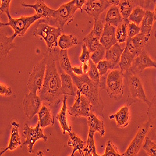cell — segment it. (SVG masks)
<instances>
[{"label":"cell","instance_id":"cell-50","mask_svg":"<svg viewBox=\"0 0 156 156\" xmlns=\"http://www.w3.org/2000/svg\"><path fill=\"white\" fill-rule=\"evenodd\" d=\"M83 64L82 65V67H83V70L84 74H87L89 69V61L88 62H86Z\"/></svg>","mask_w":156,"mask_h":156},{"label":"cell","instance_id":"cell-32","mask_svg":"<svg viewBox=\"0 0 156 156\" xmlns=\"http://www.w3.org/2000/svg\"><path fill=\"white\" fill-rule=\"evenodd\" d=\"M96 132L89 130L88 137L86 142L85 147L83 150L84 156H98L94 143V134Z\"/></svg>","mask_w":156,"mask_h":156},{"label":"cell","instance_id":"cell-2","mask_svg":"<svg viewBox=\"0 0 156 156\" xmlns=\"http://www.w3.org/2000/svg\"><path fill=\"white\" fill-rule=\"evenodd\" d=\"M74 84L80 93L84 95L91 103L92 112L102 118L104 115V103L102 100L100 90L106 88V85L93 81L87 74L77 76L74 73L71 74Z\"/></svg>","mask_w":156,"mask_h":156},{"label":"cell","instance_id":"cell-13","mask_svg":"<svg viewBox=\"0 0 156 156\" xmlns=\"http://www.w3.org/2000/svg\"><path fill=\"white\" fill-rule=\"evenodd\" d=\"M42 100L40 96H37L36 93L30 92L26 94L23 101L24 112L29 119H32L38 113L41 108Z\"/></svg>","mask_w":156,"mask_h":156},{"label":"cell","instance_id":"cell-37","mask_svg":"<svg viewBox=\"0 0 156 156\" xmlns=\"http://www.w3.org/2000/svg\"><path fill=\"white\" fill-rule=\"evenodd\" d=\"M146 11H145L140 6H137L134 8L128 18V21L139 26L143 18H144V16L146 14Z\"/></svg>","mask_w":156,"mask_h":156},{"label":"cell","instance_id":"cell-38","mask_svg":"<svg viewBox=\"0 0 156 156\" xmlns=\"http://www.w3.org/2000/svg\"><path fill=\"white\" fill-rule=\"evenodd\" d=\"M87 74L88 75L90 79L93 81L106 85V84H104L101 81V76L97 68V65L90 59L89 60V69Z\"/></svg>","mask_w":156,"mask_h":156},{"label":"cell","instance_id":"cell-49","mask_svg":"<svg viewBox=\"0 0 156 156\" xmlns=\"http://www.w3.org/2000/svg\"><path fill=\"white\" fill-rule=\"evenodd\" d=\"M72 71H73V73L75 75H77V76H81L82 74H84L82 66L73 67Z\"/></svg>","mask_w":156,"mask_h":156},{"label":"cell","instance_id":"cell-40","mask_svg":"<svg viewBox=\"0 0 156 156\" xmlns=\"http://www.w3.org/2000/svg\"><path fill=\"white\" fill-rule=\"evenodd\" d=\"M106 53V49L101 44L98 48V49L91 53V55H90V59H91L95 64H97L99 62L103 60L104 58H105Z\"/></svg>","mask_w":156,"mask_h":156},{"label":"cell","instance_id":"cell-7","mask_svg":"<svg viewBox=\"0 0 156 156\" xmlns=\"http://www.w3.org/2000/svg\"><path fill=\"white\" fill-rule=\"evenodd\" d=\"M8 18V22L6 23H2L0 25L2 27H9L14 31L13 36L23 37L31 26L37 21L41 19V16L35 14L31 16H22L19 18L15 19L12 18L10 13L6 15Z\"/></svg>","mask_w":156,"mask_h":156},{"label":"cell","instance_id":"cell-24","mask_svg":"<svg viewBox=\"0 0 156 156\" xmlns=\"http://www.w3.org/2000/svg\"><path fill=\"white\" fill-rule=\"evenodd\" d=\"M61 91L64 96H75L76 93L73 86L74 83L71 75L62 72L61 73Z\"/></svg>","mask_w":156,"mask_h":156},{"label":"cell","instance_id":"cell-33","mask_svg":"<svg viewBox=\"0 0 156 156\" xmlns=\"http://www.w3.org/2000/svg\"><path fill=\"white\" fill-rule=\"evenodd\" d=\"M149 37H150L147 36L145 34L142 33L140 32L134 37L132 38H129V39L131 40L133 46L134 47L137 54L139 55L144 49V47L146 43L148 42Z\"/></svg>","mask_w":156,"mask_h":156},{"label":"cell","instance_id":"cell-1","mask_svg":"<svg viewBox=\"0 0 156 156\" xmlns=\"http://www.w3.org/2000/svg\"><path fill=\"white\" fill-rule=\"evenodd\" d=\"M53 52H48L46 56V68L43 84L39 96L42 101L56 105L63 95L61 91V79L59 74Z\"/></svg>","mask_w":156,"mask_h":156},{"label":"cell","instance_id":"cell-14","mask_svg":"<svg viewBox=\"0 0 156 156\" xmlns=\"http://www.w3.org/2000/svg\"><path fill=\"white\" fill-rule=\"evenodd\" d=\"M108 0H86L83 10L94 20L99 18L101 14L111 6Z\"/></svg>","mask_w":156,"mask_h":156},{"label":"cell","instance_id":"cell-35","mask_svg":"<svg viewBox=\"0 0 156 156\" xmlns=\"http://www.w3.org/2000/svg\"><path fill=\"white\" fill-rule=\"evenodd\" d=\"M118 6L124 20H128L134 8L133 0H121Z\"/></svg>","mask_w":156,"mask_h":156},{"label":"cell","instance_id":"cell-26","mask_svg":"<svg viewBox=\"0 0 156 156\" xmlns=\"http://www.w3.org/2000/svg\"><path fill=\"white\" fill-rule=\"evenodd\" d=\"M148 122L150 125V137L153 140H156V99L151 101V104L148 106L147 110Z\"/></svg>","mask_w":156,"mask_h":156},{"label":"cell","instance_id":"cell-51","mask_svg":"<svg viewBox=\"0 0 156 156\" xmlns=\"http://www.w3.org/2000/svg\"><path fill=\"white\" fill-rule=\"evenodd\" d=\"M111 5L114 6H118L121 0H108Z\"/></svg>","mask_w":156,"mask_h":156},{"label":"cell","instance_id":"cell-25","mask_svg":"<svg viewBox=\"0 0 156 156\" xmlns=\"http://www.w3.org/2000/svg\"><path fill=\"white\" fill-rule=\"evenodd\" d=\"M39 123L42 128L48 126H53L55 121L51 109L46 106H42L38 113Z\"/></svg>","mask_w":156,"mask_h":156},{"label":"cell","instance_id":"cell-48","mask_svg":"<svg viewBox=\"0 0 156 156\" xmlns=\"http://www.w3.org/2000/svg\"><path fill=\"white\" fill-rule=\"evenodd\" d=\"M74 4L78 9L81 10V12L83 11V6L85 5L86 0H74Z\"/></svg>","mask_w":156,"mask_h":156},{"label":"cell","instance_id":"cell-12","mask_svg":"<svg viewBox=\"0 0 156 156\" xmlns=\"http://www.w3.org/2000/svg\"><path fill=\"white\" fill-rule=\"evenodd\" d=\"M156 68V62L151 59L147 52L144 49L135 57L131 68L127 73L138 75L146 68Z\"/></svg>","mask_w":156,"mask_h":156},{"label":"cell","instance_id":"cell-44","mask_svg":"<svg viewBox=\"0 0 156 156\" xmlns=\"http://www.w3.org/2000/svg\"><path fill=\"white\" fill-rule=\"evenodd\" d=\"M127 38H132L140 33V28L139 25L129 22L127 24Z\"/></svg>","mask_w":156,"mask_h":156},{"label":"cell","instance_id":"cell-16","mask_svg":"<svg viewBox=\"0 0 156 156\" xmlns=\"http://www.w3.org/2000/svg\"><path fill=\"white\" fill-rule=\"evenodd\" d=\"M116 28L108 23L105 24L102 34L100 38V43L106 50L118 43L115 36Z\"/></svg>","mask_w":156,"mask_h":156},{"label":"cell","instance_id":"cell-10","mask_svg":"<svg viewBox=\"0 0 156 156\" xmlns=\"http://www.w3.org/2000/svg\"><path fill=\"white\" fill-rule=\"evenodd\" d=\"M23 135L25 138V142L23 143L24 145L28 146V152L33 153V147L36 141L39 139H43L45 142L48 140V137L43 133V128L41 127L40 123L37 122L36 127H31L28 124L26 123L24 125Z\"/></svg>","mask_w":156,"mask_h":156},{"label":"cell","instance_id":"cell-18","mask_svg":"<svg viewBox=\"0 0 156 156\" xmlns=\"http://www.w3.org/2000/svg\"><path fill=\"white\" fill-rule=\"evenodd\" d=\"M15 38L13 35L7 36L6 34L1 31L0 35V55L1 60L5 58L11 49L16 48V44L15 43Z\"/></svg>","mask_w":156,"mask_h":156},{"label":"cell","instance_id":"cell-4","mask_svg":"<svg viewBox=\"0 0 156 156\" xmlns=\"http://www.w3.org/2000/svg\"><path fill=\"white\" fill-rule=\"evenodd\" d=\"M37 21V27L33 31V36L43 39L47 45L48 52L55 51L58 46V39L63 30L45 23Z\"/></svg>","mask_w":156,"mask_h":156},{"label":"cell","instance_id":"cell-36","mask_svg":"<svg viewBox=\"0 0 156 156\" xmlns=\"http://www.w3.org/2000/svg\"><path fill=\"white\" fill-rule=\"evenodd\" d=\"M129 21L128 20H124V21L122 24L119 25L116 28L115 36L116 40L118 43L121 44L126 42L127 40V24Z\"/></svg>","mask_w":156,"mask_h":156},{"label":"cell","instance_id":"cell-45","mask_svg":"<svg viewBox=\"0 0 156 156\" xmlns=\"http://www.w3.org/2000/svg\"><path fill=\"white\" fill-rule=\"evenodd\" d=\"M90 53L89 51L86 44L84 43H83V44H82V53L79 58L80 61L82 63L88 62L90 59Z\"/></svg>","mask_w":156,"mask_h":156},{"label":"cell","instance_id":"cell-6","mask_svg":"<svg viewBox=\"0 0 156 156\" xmlns=\"http://www.w3.org/2000/svg\"><path fill=\"white\" fill-rule=\"evenodd\" d=\"M124 75L121 71L112 69L107 76L106 80V92L111 99L119 101L122 99L124 92Z\"/></svg>","mask_w":156,"mask_h":156},{"label":"cell","instance_id":"cell-5","mask_svg":"<svg viewBox=\"0 0 156 156\" xmlns=\"http://www.w3.org/2000/svg\"><path fill=\"white\" fill-rule=\"evenodd\" d=\"M124 75L127 76L129 87L127 105L130 106L133 104L143 102L149 106L151 104V101L148 99L140 80L137 75L128 73H125Z\"/></svg>","mask_w":156,"mask_h":156},{"label":"cell","instance_id":"cell-22","mask_svg":"<svg viewBox=\"0 0 156 156\" xmlns=\"http://www.w3.org/2000/svg\"><path fill=\"white\" fill-rule=\"evenodd\" d=\"M105 21L106 23L112 25L115 28L123 23L124 19L118 6L112 5L110 7L106 13Z\"/></svg>","mask_w":156,"mask_h":156},{"label":"cell","instance_id":"cell-23","mask_svg":"<svg viewBox=\"0 0 156 156\" xmlns=\"http://www.w3.org/2000/svg\"><path fill=\"white\" fill-rule=\"evenodd\" d=\"M87 121L89 126V130L99 133L101 137L105 136L106 131L104 122L103 121L98 119L94 113L91 112L89 114L87 117Z\"/></svg>","mask_w":156,"mask_h":156},{"label":"cell","instance_id":"cell-46","mask_svg":"<svg viewBox=\"0 0 156 156\" xmlns=\"http://www.w3.org/2000/svg\"><path fill=\"white\" fill-rule=\"evenodd\" d=\"M0 11L2 13H6V15L9 13V6L11 2V0H0Z\"/></svg>","mask_w":156,"mask_h":156},{"label":"cell","instance_id":"cell-20","mask_svg":"<svg viewBox=\"0 0 156 156\" xmlns=\"http://www.w3.org/2000/svg\"><path fill=\"white\" fill-rule=\"evenodd\" d=\"M67 97L64 96L62 100V106L59 112L56 115V119L59 121L60 126L62 129V134H65L66 133H71L72 127L69 125L68 122V107H67Z\"/></svg>","mask_w":156,"mask_h":156},{"label":"cell","instance_id":"cell-30","mask_svg":"<svg viewBox=\"0 0 156 156\" xmlns=\"http://www.w3.org/2000/svg\"><path fill=\"white\" fill-rule=\"evenodd\" d=\"M77 44V38L73 34H62L58 39V46L61 49H68Z\"/></svg>","mask_w":156,"mask_h":156},{"label":"cell","instance_id":"cell-41","mask_svg":"<svg viewBox=\"0 0 156 156\" xmlns=\"http://www.w3.org/2000/svg\"><path fill=\"white\" fill-rule=\"evenodd\" d=\"M97 68L99 70L101 77L105 76L108 73V70L114 69L112 65L106 59L102 60L97 64Z\"/></svg>","mask_w":156,"mask_h":156},{"label":"cell","instance_id":"cell-54","mask_svg":"<svg viewBox=\"0 0 156 156\" xmlns=\"http://www.w3.org/2000/svg\"><path fill=\"white\" fill-rule=\"evenodd\" d=\"M155 40H156V31H155Z\"/></svg>","mask_w":156,"mask_h":156},{"label":"cell","instance_id":"cell-27","mask_svg":"<svg viewBox=\"0 0 156 156\" xmlns=\"http://www.w3.org/2000/svg\"><path fill=\"white\" fill-rule=\"evenodd\" d=\"M68 144L69 147H72L73 148V152L71 154V156L74 155L76 152L78 151L83 156H84L83 150L85 147L86 143L80 138L77 136L75 133L71 132L69 133V140L68 141Z\"/></svg>","mask_w":156,"mask_h":156},{"label":"cell","instance_id":"cell-43","mask_svg":"<svg viewBox=\"0 0 156 156\" xmlns=\"http://www.w3.org/2000/svg\"><path fill=\"white\" fill-rule=\"evenodd\" d=\"M104 28H105V24L103 23L102 21L99 20V18L97 20H94V27L91 32L96 36H97L98 38L100 39L102 34Z\"/></svg>","mask_w":156,"mask_h":156},{"label":"cell","instance_id":"cell-21","mask_svg":"<svg viewBox=\"0 0 156 156\" xmlns=\"http://www.w3.org/2000/svg\"><path fill=\"white\" fill-rule=\"evenodd\" d=\"M124 49V48H122L119 43H117L106 50L105 59L108 61L112 65L114 68L119 64Z\"/></svg>","mask_w":156,"mask_h":156},{"label":"cell","instance_id":"cell-28","mask_svg":"<svg viewBox=\"0 0 156 156\" xmlns=\"http://www.w3.org/2000/svg\"><path fill=\"white\" fill-rule=\"evenodd\" d=\"M154 21V12L151 11H146L144 18L140 23V32L150 37Z\"/></svg>","mask_w":156,"mask_h":156},{"label":"cell","instance_id":"cell-53","mask_svg":"<svg viewBox=\"0 0 156 156\" xmlns=\"http://www.w3.org/2000/svg\"><path fill=\"white\" fill-rule=\"evenodd\" d=\"M140 2L142 1V2H148V1H151V0H139Z\"/></svg>","mask_w":156,"mask_h":156},{"label":"cell","instance_id":"cell-42","mask_svg":"<svg viewBox=\"0 0 156 156\" xmlns=\"http://www.w3.org/2000/svg\"><path fill=\"white\" fill-rule=\"evenodd\" d=\"M104 156H121V154L119 152L117 147L113 144L111 140H108L106 144L105 152L102 155Z\"/></svg>","mask_w":156,"mask_h":156},{"label":"cell","instance_id":"cell-15","mask_svg":"<svg viewBox=\"0 0 156 156\" xmlns=\"http://www.w3.org/2000/svg\"><path fill=\"white\" fill-rule=\"evenodd\" d=\"M21 5L24 8H31L35 12L36 14L41 16V20H47L51 18L53 15L55 9L50 8L44 3V0H36V2L34 5H28L24 3H21Z\"/></svg>","mask_w":156,"mask_h":156},{"label":"cell","instance_id":"cell-3","mask_svg":"<svg viewBox=\"0 0 156 156\" xmlns=\"http://www.w3.org/2000/svg\"><path fill=\"white\" fill-rule=\"evenodd\" d=\"M77 10L74 0H71L67 3L61 5L58 9H55L53 16L49 20H43L41 19L39 21L63 30L65 25H68L73 22L74 15Z\"/></svg>","mask_w":156,"mask_h":156},{"label":"cell","instance_id":"cell-29","mask_svg":"<svg viewBox=\"0 0 156 156\" xmlns=\"http://www.w3.org/2000/svg\"><path fill=\"white\" fill-rule=\"evenodd\" d=\"M135 56L124 48L123 53L121 55L120 61L119 62V66L121 69V71L125 74L131 68L133 61L135 58Z\"/></svg>","mask_w":156,"mask_h":156},{"label":"cell","instance_id":"cell-9","mask_svg":"<svg viewBox=\"0 0 156 156\" xmlns=\"http://www.w3.org/2000/svg\"><path fill=\"white\" fill-rule=\"evenodd\" d=\"M68 113L75 118H87L92 112V105L90 101L79 90H77L74 105L68 110Z\"/></svg>","mask_w":156,"mask_h":156},{"label":"cell","instance_id":"cell-11","mask_svg":"<svg viewBox=\"0 0 156 156\" xmlns=\"http://www.w3.org/2000/svg\"><path fill=\"white\" fill-rule=\"evenodd\" d=\"M150 125L147 121L144 124L142 125L139 129L136 136L129 144L128 148L124 153L121 154L122 156H134L136 155L142 147L143 143L145 140L146 135L149 131Z\"/></svg>","mask_w":156,"mask_h":156},{"label":"cell","instance_id":"cell-47","mask_svg":"<svg viewBox=\"0 0 156 156\" xmlns=\"http://www.w3.org/2000/svg\"><path fill=\"white\" fill-rule=\"evenodd\" d=\"M12 94V89L9 86L1 83V84H0V94H1V96L8 97L11 96Z\"/></svg>","mask_w":156,"mask_h":156},{"label":"cell","instance_id":"cell-8","mask_svg":"<svg viewBox=\"0 0 156 156\" xmlns=\"http://www.w3.org/2000/svg\"><path fill=\"white\" fill-rule=\"evenodd\" d=\"M46 68V56L45 55L39 61L33 68L31 73L30 75L27 83V87L30 92L36 93L41 90Z\"/></svg>","mask_w":156,"mask_h":156},{"label":"cell","instance_id":"cell-34","mask_svg":"<svg viewBox=\"0 0 156 156\" xmlns=\"http://www.w3.org/2000/svg\"><path fill=\"white\" fill-rule=\"evenodd\" d=\"M99 40L100 39L90 31L83 39V43L86 44L90 53H92L98 49L99 46L101 44Z\"/></svg>","mask_w":156,"mask_h":156},{"label":"cell","instance_id":"cell-52","mask_svg":"<svg viewBox=\"0 0 156 156\" xmlns=\"http://www.w3.org/2000/svg\"><path fill=\"white\" fill-rule=\"evenodd\" d=\"M154 20H156V4L155 6V9H154Z\"/></svg>","mask_w":156,"mask_h":156},{"label":"cell","instance_id":"cell-19","mask_svg":"<svg viewBox=\"0 0 156 156\" xmlns=\"http://www.w3.org/2000/svg\"><path fill=\"white\" fill-rule=\"evenodd\" d=\"M109 119H114L117 124V126L119 128L126 127L131 119V114H130L129 106L126 105L117 112L115 114L111 115L109 117Z\"/></svg>","mask_w":156,"mask_h":156},{"label":"cell","instance_id":"cell-39","mask_svg":"<svg viewBox=\"0 0 156 156\" xmlns=\"http://www.w3.org/2000/svg\"><path fill=\"white\" fill-rule=\"evenodd\" d=\"M142 149L148 155L156 156V142L149 137H146L142 145Z\"/></svg>","mask_w":156,"mask_h":156},{"label":"cell","instance_id":"cell-17","mask_svg":"<svg viewBox=\"0 0 156 156\" xmlns=\"http://www.w3.org/2000/svg\"><path fill=\"white\" fill-rule=\"evenodd\" d=\"M12 129L11 132V137L9 140V144L6 148L3 149L0 153V155H2L5 152L8 151H12L18 148L19 146H21V139L18 131V128L20 127L19 124L16 122L13 121L11 123Z\"/></svg>","mask_w":156,"mask_h":156},{"label":"cell","instance_id":"cell-31","mask_svg":"<svg viewBox=\"0 0 156 156\" xmlns=\"http://www.w3.org/2000/svg\"><path fill=\"white\" fill-rule=\"evenodd\" d=\"M59 62L63 72L71 76L73 74V66L68 55V49H61L59 55Z\"/></svg>","mask_w":156,"mask_h":156}]
</instances>
